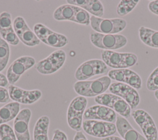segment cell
<instances>
[{"label":"cell","mask_w":158,"mask_h":140,"mask_svg":"<svg viewBox=\"0 0 158 140\" xmlns=\"http://www.w3.org/2000/svg\"><path fill=\"white\" fill-rule=\"evenodd\" d=\"M117 115L112 109L101 105H95L86 109L83 114L84 120H94L114 123L116 121Z\"/></svg>","instance_id":"obj_15"},{"label":"cell","mask_w":158,"mask_h":140,"mask_svg":"<svg viewBox=\"0 0 158 140\" xmlns=\"http://www.w3.org/2000/svg\"><path fill=\"white\" fill-rule=\"evenodd\" d=\"M115 126L117 131L123 140H146L144 136L133 128L127 118L120 115L117 116Z\"/></svg>","instance_id":"obj_16"},{"label":"cell","mask_w":158,"mask_h":140,"mask_svg":"<svg viewBox=\"0 0 158 140\" xmlns=\"http://www.w3.org/2000/svg\"><path fill=\"white\" fill-rule=\"evenodd\" d=\"M146 87L150 91H156L158 89V67L148 76L146 81Z\"/></svg>","instance_id":"obj_32"},{"label":"cell","mask_w":158,"mask_h":140,"mask_svg":"<svg viewBox=\"0 0 158 140\" xmlns=\"http://www.w3.org/2000/svg\"><path fill=\"white\" fill-rule=\"evenodd\" d=\"M111 84V79L108 76L89 81H78L73 85L77 94L83 97H96L104 93Z\"/></svg>","instance_id":"obj_1"},{"label":"cell","mask_w":158,"mask_h":140,"mask_svg":"<svg viewBox=\"0 0 158 140\" xmlns=\"http://www.w3.org/2000/svg\"><path fill=\"white\" fill-rule=\"evenodd\" d=\"M82 9L97 17L101 18L104 15V6L98 0H86V3Z\"/></svg>","instance_id":"obj_23"},{"label":"cell","mask_w":158,"mask_h":140,"mask_svg":"<svg viewBox=\"0 0 158 140\" xmlns=\"http://www.w3.org/2000/svg\"><path fill=\"white\" fill-rule=\"evenodd\" d=\"M90 26L95 32L102 34H117L127 27V21L121 18L103 19L91 16Z\"/></svg>","instance_id":"obj_4"},{"label":"cell","mask_w":158,"mask_h":140,"mask_svg":"<svg viewBox=\"0 0 158 140\" xmlns=\"http://www.w3.org/2000/svg\"><path fill=\"white\" fill-rule=\"evenodd\" d=\"M82 128L86 134L101 138L112 136L117 131L115 124L114 123L94 120H84Z\"/></svg>","instance_id":"obj_7"},{"label":"cell","mask_w":158,"mask_h":140,"mask_svg":"<svg viewBox=\"0 0 158 140\" xmlns=\"http://www.w3.org/2000/svg\"><path fill=\"white\" fill-rule=\"evenodd\" d=\"M109 91L125 100L131 109H135L140 102V97L136 89L123 83L114 82L109 88Z\"/></svg>","instance_id":"obj_9"},{"label":"cell","mask_w":158,"mask_h":140,"mask_svg":"<svg viewBox=\"0 0 158 140\" xmlns=\"http://www.w3.org/2000/svg\"><path fill=\"white\" fill-rule=\"evenodd\" d=\"M35 64V59L28 56H22L15 60L7 70L6 77L9 83L12 85L15 84L19 80L20 76Z\"/></svg>","instance_id":"obj_10"},{"label":"cell","mask_w":158,"mask_h":140,"mask_svg":"<svg viewBox=\"0 0 158 140\" xmlns=\"http://www.w3.org/2000/svg\"><path fill=\"white\" fill-rule=\"evenodd\" d=\"M13 29L12 17L9 12H2L0 14V35L1 36Z\"/></svg>","instance_id":"obj_29"},{"label":"cell","mask_w":158,"mask_h":140,"mask_svg":"<svg viewBox=\"0 0 158 140\" xmlns=\"http://www.w3.org/2000/svg\"><path fill=\"white\" fill-rule=\"evenodd\" d=\"M148 7L151 12L158 15V0L151 1L148 4Z\"/></svg>","instance_id":"obj_36"},{"label":"cell","mask_w":158,"mask_h":140,"mask_svg":"<svg viewBox=\"0 0 158 140\" xmlns=\"http://www.w3.org/2000/svg\"><path fill=\"white\" fill-rule=\"evenodd\" d=\"M1 38L6 41L8 44H10L13 46L17 45L19 43V39L14 30V28L6 32L3 35L1 36Z\"/></svg>","instance_id":"obj_33"},{"label":"cell","mask_w":158,"mask_h":140,"mask_svg":"<svg viewBox=\"0 0 158 140\" xmlns=\"http://www.w3.org/2000/svg\"><path fill=\"white\" fill-rule=\"evenodd\" d=\"M142 132L146 140H157L158 132L154 120L151 118L141 128Z\"/></svg>","instance_id":"obj_25"},{"label":"cell","mask_w":158,"mask_h":140,"mask_svg":"<svg viewBox=\"0 0 158 140\" xmlns=\"http://www.w3.org/2000/svg\"><path fill=\"white\" fill-rule=\"evenodd\" d=\"M108 71L106 64L100 59H91L84 62L76 70L75 78L78 81H85L95 75L104 74Z\"/></svg>","instance_id":"obj_8"},{"label":"cell","mask_w":158,"mask_h":140,"mask_svg":"<svg viewBox=\"0 0 158 140\" xmlns=\"http://www.w3.org/2000/svg\"><path fill=\"white\" fill-rule=\"evenodd\" d=\"M91 43L96 47L107 51H114L124 47L127 38L121 34H102L97 32L89 35Z\"/></svg>","instance_id":"obj_3"},{"label":"cell","mask_w":158,"mask_h":140,"mask_svg":"<svg viewBox=\"0 0 158 140\" xmlns=\"http://www.w3.org/2000/svg\"><path fill=\"white\" fill-rule=\"evenodd\" d=\"M131 115L133 117L135 121L140 128H141L148 120L152 118L147 112L143 109L135 110L131 112Z\"/></svg>","instance_id":"obj_30"},{"label":"cell","mask_w":158,"mask_h":140,"mask_svg":"<svg viewBox=\"0 0 158 140\" xmlns=\"http://www.w3.org/2000/svg\"><path fill=\"white\" fill-rule=\"evenodd\" d=\"M73 140H88L85 135L81 131H77L73 138Z\"/></svg>","instance_id":"obj_38"},{"label":"cell","mask_w":158,"mask_h":140,"mask_svg":"<svg viewBox=\"0 0 158 140\" xmlns=\"http://www.w3.org/2000/svg\"><path fill=\"white\" fill-rule=\"evenodd\" d=\"M52 140H68L66 134L59 129H56L54 131V134Z\"/></svg>","instance_id":"obj_35"},{"label":"cell","mask_w":158,"mask_h":140,"mask_svg":"<svg viewBox=\"0 0 158 140\" xmlns=\"http://www.w3.org/2000/svg\"><path fill=\"white\" fill-rule=\"evenodd\" d=\"M108 107L125 118H129L131 113V109L129 104L120 97L113 94Z\"/></svg>","instance_id":"obj_17"},{"label":"cell","mask_w":158,"mask_h":140,"mask_svg":"<svg viewBox=\"0 0 158 140\" xmlns=\"http://www.w3.org/2000/svg\"><path fill=\"white\" fill-rule=\"evenodd\" d=\"M20 112V104L9 102L0 108V125L14 119Z\"/></svg>","instance_id":"obj_20"},{"label":"cell","mask_w":158,"mask_h":140,"mask_svg":"<svg viewBox=\"0 0 158 140\" xmlns=\"http://www.w3.org/2000/svg\"><path fill=\"white\" fill-rule=\"evenodd\" d=\"M140 40L146 46L158 49V31L141 26L138 30Z\"/></svg>","instance_id":"obj_18"},{"label":"cell","mask_w":158,"mask_h":140,"mask_svg":"<svg viewBox=\"0 0 158 140\" xmlns=\"http://www.w3.org/2000/svg\"><path fill=\"white\" fill-rule=\"evenodd\" d=\"M66 54L64 50L57 49L35 65L36 70L41 74L49 75L56 72L64 64Z\"/></svg>","instance_id":"obj_6"},{"label":"cell","mask_w":158,"mask_h":140,"mask_svg":"<svg viewBox=\"0 0 158 140\" xmlns=\"http://www.w3.org/2000/svg\"><path fill=\"white\" fill-rule=\"evenodd\" d=\"M0 140H17L13 129L7 124L0 125Z\"/></svg>","instance_id":"obj_31"},{"label":"cell","mask_w":158,"mask_h":140,"mask_svg":"<svg viewBox=\"0 0 158 140\" xmlns=\"http://www.w3.org/2000/svg\"><path fill=\"white\" fill-rule=\"evenodd\" d=\"M154 96L156 98V99L158 101V89L154 91Z\"/></svg>","instance_id":"obj_40"},{"label":"cell","mask_w":158,"mask_h":140,"mask_svg":"<svg viewBox=\"0 0 158 140\" xmlns=\"http://www.w3.org/2000/svg\"><path fill=\"white\" fill-rule=\"evenodd\" d=\"M10 99L9 91L4 87L0 86V103L7 102Z\"/></svg>","instance_id":"obj_34"},{"label":"cell","mask_w":158,"mask_h":140,"mask_svg":"<svg viewBox=\"0 0 158 140\" xmlns=\"http://www.w3.org/2000/svg\"><path fill=\"white\" fill-rule=\"evenodd\" d=\"M8 91L10 99L14 102L23 104H33L42 96V93L39 89L25 90L12 84L9 86Z\"/></svg>","instance_id":"obj_14"},{"label":"cell","mask_w":158,"mask_h":140,"mask_svg":"<svg viewBox=\"0 0 158 140\" xmlns=\"http://www.w3.org/2000/svg\"><path fill=\"white\" fill-rule=\"evenodd\" d=\"M33 31L40 41L49 46L62 47L69 43L67 36L50 30L42 23H36L33 27Z\"/></svg>","instance_id":"obj_5"},{"label":"cell","mask_w":158,"mask_h":140,"mask_svg":"<svg viewBox=\"0 0 158 140\" xmlns=\"http://www.w3.org/2000/svg\"><path fill=\"white\" fill-rule=\"evenodd\" d=\"M83 118V115H79L70 111H67V123L70 126V128L75 131H80L81 130Z\"/></svg>","instance_id":"obj_27"},{"label":"cell","mask_w":158,"mask_h":140,"mask_svg":"<svg viewBox=\"0 0 158 140\" xmlns=\"http://www.w3.org/2000/svg\"><path fill=\"white\" fill-rule=\"evenodd\" d=\"M77 6L66 4L58 7L53 13V17L58 21H71L75 13Z\"/></svg>","instance_id":"obj_21"},{"label":"cell","mask_w":158,"mask_h":140,"mask_svg":"<svg viewBox=\"0 0 158 140\" xmlns=\"http://www.w3.org/2000/svg\"><path fill=\"white\" fill-rule=\"evenodd\" d=\"M8 83L9 81L7 77L4 74L0 73V86L4 88L7 86Z\"/></svg>","instance_id":"obj_37"},{"label":"cell","mask_w":158,"mask_h":140,"mask_svg":"<svg viewBox=\"0 0 158 140\" xmlns=\"http://www.w3.org/2000/svg\"><path fill=\"white\" fill-rule=\"evenodd\" d=\"M139 0H122L117 7V14L123 17L131 12L139 3Z\"/></svg>","instance_id":"obj_24"},{"label":"cell","mask_w":158,"mask_h":140,"mask_svg":"<svg viewBox=\"0 0 158 140\" xmlns=\"http://www.w3.org/2000/svg\"><path fill=\"white\" fill-rule=\"evenodd\" d=\"M31 116V111L28 108L20 110L14 118L13 130L17 140H31L29 132V122Z\"/></svg>","instance_id":"obj_12"},{"label":"cell","mask_w":158,"mask_h":140,"mask_svg":"<svg viewBox=\"0 0 158 140\" xmlns=\"http://www.w3.org/2000/svg\"><path fill=\"white\" fill-rule=\"evenodd\" d=\"M13 28L19 39L24 44L33 47L40 43V40L34 31L29 28L22 17L18 16L15 18L13 22Z\"/></svg>","instance_id":"obj_11"},{"label":"cell","mask_w":158,"mask_h":140,"mask_svg":"<svg viewBox=\"0 0 158 140\" xmlns=\"http://www.w3.org/2000/svg\"><path fill=\"white\" fill-rule=\"evenodd\" d=\"M101 58L107 67L114 69L128 68L134 66L138 60L135 54L107 50L102 51Z\"/></svg>","instance_id":"obj_2"},{"label":"cell","mask_w":158,"mask_h":140,"mask_svg":"<svg viewBox=\"0 0 158 140\" xmlns=\"http://www.w3.org/2000/svg\"><path fill=\"white\" fill-rule=\"evenodd\" d=\"M101 140H123L122 138H119L118 136H108L104 138H102Z\"/></svg>","instance_id":"obj_39"},{"label":"cell","mask_w":158,"mask_h":140,"mask_svg":"<svg viewBox=\"0 0 158 140\" xmlns=\"http://www.w3.org/2000/svg\"><path fill=\"white\" fill-rule=\"evenodd\" d=\"M10 56V48L9 44L0 37V72L6 67Z\"/></svg>","instance_id":"obj_26"},{"label":"cell","mask_w":158,"mask_h":140,"mask_svg":"<svg viewBox=\"0 0 158 140\" xmlns=\"http://www.w3.org/2000/svg\"><path fill=\"white\" fill-rule=\"evenodd\" d=\"M50 120L48 116L44 115L38 118L33 130L34 140H49L48 129Z\"/></svg>","instance_id":"obj_19"},{"label":"cell","mask_w":158,"mask_h":140,"mask_svg":"<svg viewBox=\"0 0 158 140\" xmlns=\"http://www.w3.org/2000/svg\"><path fill=\"white\" fill-rule=\"evenodd\" d=\"M90 19L91 16L86 10L77 7L74 16L71 21L78 24L88 25H90Z\"/></svg>","instance_id":"obj_28"},{"label":"cell","mask_w":158,"mask_h":140,"mask_svg":"<svg viewBox=\"0 0 158 140\" xmlns=\"http://www.w3.org/2000/svg\"><path fill=\"white\" fill-rule=\"evenodd\" d=\"M108 76L117 82L128 84L135 89L141 88L142 80L140 76L130 69H112L109 71Z\"/></svg>","instance_id":"obj_13"},{"label":"cell","mask_w":158,"mask_h":140,"mask_svg":"<svg viewBox=\"0 0 158 140\" xmlns=\"http://www.w3.org/2000/svg\"><path fill=\"white\" fill-rule=\"evenodd\" d=\"M87 103L88 101L85 97L81 96H77L72 100L69 105L67 111L83 115L86 110Z\"/></svg>","instance_id":"obj_22"}]
</instances>
